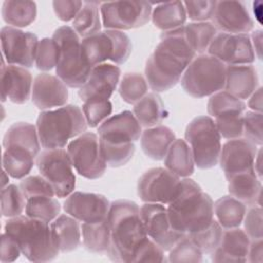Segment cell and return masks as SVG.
I'll return each instance as SVG.
<instances>
[{
	"mask_svg": "<svg viewBox=\"0 0 263 263\" xmlns=\"http://www.w3.org/2000/svg\"><path fill=\"white\" fill-rule=\"evenodd\" d=\"M18 187L21 188L26 199L38 197V196H49V197L55 196L52 186L41 175L25 177L20 182Z\"/></svg>",
	"mask_w": 263,
	"mask_h": 263,
	"instance_id": "cell-47",
	"label": "cell"
},
{
	"mask_svg": "<svg viewBox=\"0 0 263 263\" xmlns=\"http://www.w3.org/2000/svg\"><path fill=\"white\" fill-rule=\"evenodd\" d=\"M85 61L93 68L107 61L121 65L127 61L133 45L129 37L118 30L106 29L81 40Z\"/></svg>",
	"mask_w": 263,
	"mask_h": 263,
	"instance_id": "cell-9",
	"label": "cell"
},
{
	"mask_svg": "<svg viewBox=\"0 0 263 263\" xmlns=\"http://www.w3.org/2000/svg\"><path fill=\"white\" fill-rule=\"evenodd\" d=\"M33 79L31 73L24 67L15 65L1 66V99L14 104H25L32 96Z\"/></svg>",
	"mask_w": 263,
	"mask_h": 263,
	"instance_id": "cell-23",
	"label": "cell"
},
{
	"mask_svg": "<svg viewBox=\"0 0 263 263\" xmlns=\"http://www.w3.org/2000/svg\"><path fill=\"white\" fill-rule=\"evenodd\" d=\"M185 141L198 168H212L219 162L221 136L213 117L201 115L193 118L186 127Z\"/></svg>",
	"mask_w": 263,
	"mask_h": 263,
	"instance_id": "cell-8",
	"label": "cell"
},
{
	"mask_svg": "<svg viewBox=\"0 0 263 263\" xmlns=\"http://www.w3.org/2000/svg\"><path fill=\"white\" fill-rule=\"evenodd\" d=\"M68 86L55 75L40 73L33 80L32 102L39 110H51L66 105Z\"/></svg>",
	"mask_w": 263,
	"mask_h": 263,
	"instance_id": "cell-22",
	"label": "cell"
},
{
	"mask_svg": "<svg viewBox=\"0 0 263 263\" xmlns=\"http://www.w3.org/2000/svg\"><path fill=\"white\" fill-rule=\"evenodd\" d=\"M181 179L165 167H153L138 181V195L146 203L167 205L179 193Z\"/></svg>",
	"mask_w": 263,
	"mask_h": 263,
	"instance_id": "cell-13",
	"label": "cell"
},
{
	"mask_svg": "<svg viewBox=\"0 0 263 263\" xmlns=\"http://www.w3.org/2000/svg\"><path fill=\"white\" fill-rule=\"evenodd\" d=\"M254 171L257 174V176L262 180V170H261V148L258 149V152L256 154L255 160H254Z\"/></svg>",
	"mask_w": 263,
	"mask_h": 263,
	"instance_id": "cell-59",
	"label": "cell"
},
{
	"mask_svg": "<svg viewBox=\"0 0 263 263\" xmlns=\"http://www.w3.org/2000/svg\"><path fill=\"white\" fill-rule=\"evenodd\" d=\"M140 214L148 237L160 246L164 252H168L185 236L173 228L164 204L145 202L140 208Z\"/></svg>",
	"mask_w": 263,
	"mask_h": 263,
	"instance_id": "cell-16",
	"label": "cell"
},
{
	"mask_svg": "<svg viewBox=\"0 0 263 263\" xmlns=\"http://www.w3.org/2000/svg\"><path fill=\"white\" fill-rule=\"evenodd\" d=\"M140 140L141 148L149 158L162 160L176 140V135L170 127L159 124L143 130Z\"/></svg>",
	"mask_w": 263,
	"mask_h": 263,
	"instance_id": "cell-29",
	"label": "cell"
},
{
	"mask_svg": "<svg viewBox=\"0 0 263 263\" xmlns=\"http://www.w3.org/2000/svg\"><path fill=\"white\" fill-rule=\"evenodd\" d=\"M67 152L76 172L89 180L101 178L107 163L101 151L100 138L97 134L85 132L71 141Z\"/></svg>",
	"mask_w": 263,
	"mask_h": 263,
	"instance_id": "cell-11",
	"label": "cell"
},
{
	"mask_svg": "<svg viewBox=\"0 0 263 263\" xmlns=\"http://www.w3.org/2000/svg\"><path fill=\"white\" fill-rule=\"evenodd\" d=\"M151 20L153 25L163 32L183 27L187 20L184 2L168 1L158 3L152 8Z\"/></svg>",
	"mask_w": 263,
	"mask_h": 263,
	"instance_id": "cell-32",
	"label": "cell"
},
{
	"mask_svg": "<svg viewBox=\"0 0 263 263\" xmlns=\"http://www.w3.org/2000/svg\"><path fill=\"white\" fill-rule=\"evenodd\" d=\"M64 211L83 223H98L107 219L109 200L102 194L73 191L64 201Z\"/></svg>",
	"mask_w": 263,
	"mask_h": 263,
	"instance_id": "cell-17",
	"label": "cell"
},
{
	"mask_svg": "<svg viewBox=\"0 0 263 263\" xmlns=\"http://www.w3.org/2000/svg\"><path fill=\"white\" fill-rule=\"evenodd\" d=\"M168 252V262L199 263L202 261V252L187 235L182 237Z\"/></svg>",
	"mask_w": 263,
	"mask_h": 263,
	"instance_id": "cell-45",
	"label": "cell"
},
{
	"mask_svg": "<svg viewBox=\"0 0 263 263\" xmlns=\"http://www.w3.org/2000/svg\"><path fill=\"white\" fill-rule=\"evenodd\" d=\"M186 40L197 53H203L209 49L218 30L211 22H192L184 26Z\"/></svg>",
	"mask_w": 263,
	"mask_h": 263,
	"instance_id": "cell-39",
	"label": "cell"
},
{
	"mask_svg": "<svg viewBox=\"0 0 263 263\" xmlns=\"http://www.w3.org/2000/svg\"><path fill=\"white\" fill-rule=\"evenodd\" d=\"M242 136L253 144L262 146V113L251 110L245 112Z\"/></svg>",
	"mask_w": 263,
	"mask_h": 263,
	"instance_id": "cell-49",
	"label": "cell"
},
{
	"mask_svg": "<svg viewBox=\"0 0 263 263\" xmlns=\"http://www.w3.org/2000/svg\"><path fill=\"white\" fill-rule=\"evenodd\" d=\"M252 46L255 52L256 58L261 59L262 58V31L261 30H256L252 33L250 36Z\"/></svg>",
	"mask_w": 263,
	"mask_h": 263,
	"instance_id": "cell-58",
	"label": "cell"
},
{
	"mask_svg": "<svg viewBox=\"0 0 263 263\" xmlns=\"http://www.w3.org/2000/svg\"><path fill=\"white\" fill-rule=\"evenodd\" d=\"M213 24L224 33L248 34L254 28L247 6L241 1H216Z\"/></svg>",
	"mask_w": 263,
	"mask_h": 263,
	"instance_id": "cell-20",
	"label": "cell"
},
{
	"mask_svg": "<svg viewBox=\"0 0 263 263\" xmlns=\"http://www.w3.org/2000/svg\"><path fill=\"white\" fill-rule=\"evenodd\" d=\"M133 113L141 126L146 128L159 125L166 117L165 107L157 92H148L134 104Z\"/></svg>",
	"mask_w": 263,
	"mask_h": 263,
	"instance_id": "cell-30",
	"label": "cell"
},
{
	"mask_svg": "<svg viewBox=\"0 0 263 263\" xmlns=\"http://www.w3.org/2000/svg\"><path fill=\"white\" fill-rule=\"evenodd\" d=\"M246 108V104L242 100L237 99L225 90L212 95L208 102V113L215 119L243 115Z\"/></svg>",
	"mask_w": 263,
	"mask_h": 263,
	"instance_id": "cell-37",
	"label": "cell"
},
{
	"mask_svg": "<svg viewBox=\"0 0 263 263\" xmlns=\"http://www.w3.org/2000/svg\"><path fill=\"white\" fill-rule=\"evenodd\" d=\"M195 57L186 40L184 26L162 32L160 42L146 62L145 78L149 87L154 92L173 88Z\"/></svg>",
	"mask_w": 263,
	"mask_h": 263,
	"instance_id": "cell-1",
	"label": "cell"
},
{
	"mask_svg": "<svg viewBox=\"0 0 263 263\" xmlns=\"http://www.w3.org/2000/svg\"><path fill=\"white\" fill-rule=\"evenodd\" d=\"M112 104L109 100H91L83 102L82 112L86 123L90 127H99L112 113Z\"/></svg>",
	"mask_w": 263,
	"mask_h": 263,
	"instance_id": "cell-46",
	"label": "cell"
},
{
	"mask_svg": "<svg viewBox=\"0 0 263 263\" xmlns=\"http://www.w3.org/2000/svg\"><path fill=\"white\" fill-rule=\"evenodd\" d=\"M100 11L106 29L123 31L146 25L151 18L152 4L148 1L102 2Z\"/></svg>",
	"mask_w": 263,
	"mask_h": 263,
	"instance_id": "cell-12",
	"label": "cell"
},
{
	"mask_svg": "<svg viewBox=\"0 0 263 263\" xmlns=\"http://www.w3.org/2000/svg\"><path fill=\"white\" fill-rule=\"evenodd\" d=\"M26 215L51 223L61 213V204L54 197L38 196L27 199Z\"/></svg>",
	"mask_w": 263,
	"mask_h": 263,
	"instance_id": "cell-40",
	"label": "cell"
},
{
	"mask_svg": "<svg viewBox=\"0 0 263 263\" xmlns=\"http://www.w3.org/2000/svg\"><path fill=\"white\" fill-rule=\"evenodd\" d=\"M258 73L252 64L226 65L225 91L239 100H245L258 88Z\"/></svg>",
	"mask_w": 263,
	"mask_h": 263,
	"instance_id": "cell-25",
	"label": "cell"
},
{
	"mask_svg": "<svg viewBox=\"0 0 263 263\" xmlns=\"http://www.w3.org/2000/svg\"><path fill=\"white\" fill-rule=\"evenodd\" d=\"M223 233V228L214 219L205 228L187 234V236L198 247L202 254H212L219 246Z\"/></svg>",
	"mask_w": 263,
	"mask_h": 263,
	"instance_id": "cell-44",
	"label": "cell"
},
{
	"mask_svg": "<svg viewBox=\"0 0 263 263\" xmlns=\"http://www.w3.org/2000/svg\"><path fill=\"white\" fill-rule=\"evenodd\" d=\"M22 251L17 245V242L6 232L1 235V247H0V260L2 263L13 262L15 261Z\"/></svg>",
	"mask_w": 263,
	"mask_h": 263,
	"instance_id": "cell-55",
	"label": "cell"
},
{
	"mask_svg": "<svg viewBox=\"0 0 263 263\" xmlns=\"http://www.w3.org/2000/svg\"><path fill=\"white\" fill-rule=\"evenodd\" d=\"M36 162V156L28 151L8 148L2 156L3 170L13 179H24L29 175Z\"/></svg>",
	"mask_w": 263,
	"mask_h": 263,
	"instance_id": "cell-38",
	"label": "cell"
},
{
	"mask_svg": "<svg viewBox=\"0 0 263 263\" xmlns=\"http://www.w3.org/2000/svg\"><path fill=\"white\" fill-rule=\"evenodd\" d=\"M81 235L83 245L89 252L97 254H107L109 252L111 231L108 219L98 223H82Z\"/></svg>",
	"mask_w": 263,
	"mask_h": 263,
	"instance_id": "cell-34",
	"label": "cell"
},
{
	"mask_svg": "<svg viewBox=\"0 0 263 263\" xmlns=\"http://www.w3.org/2000/svg\"><path fill=\"white\" fill-rule=\"evenodd\" d=\"M194 159L191 149L183 139H176L165 157L164 166L180 178H188L194 172Z\"/></svg>",
	"mask_w": 263,
	"mask_h": 263,
	"instance_id": "cell-31",
	"label": "cell"
},
{
	"mask_svg": "<svg viewBox=\"0 0 263 263\" xmlns=\"http://www.w3.org/2000/svg\"><path fill=\"white\" fill-rule=\"evenodd\" d=\"M166 209L173 228L184 235L205 228L215 219L211 196L189 178L181 180V189Z\"/></svg>",
	"mask_w": 263,
	"mask_h": 263,
	"instance_id": "cell-3",
	"label": "cell"
},
{
	"mask_svg": "<svg viewBox=\"0 0 263 263\" xmlns=\"http://www.w3.org/2000/svg\"><path fill=\"white\" fill-rule=\"evenodd\" d=\"M100 146L107 165L111 167H119L126 164L136 151L135 143L112 144L100 140Z\"/></svg>",
	"mask_w": 263,
	"mask_h": 263,
	"instance_id": "cell-42",
	"label": "cell"
},
{
	"mask_svg": "<svg viewBox=\"0 0 263 263\" xmlns=\"http://www.w3.org/2000/svg\"><path fill=\"white\" fill-rule=\"evenodd\" d=\"M246 212L247 205L231 195L222 196L214 202V217L223 229L239 227Z\"/></svg>",
	"mask_w": 263,
	"mask_h": 263,
	"instance_id": "cell-33",
	"label": "cell"
},
{
	"mask_svg": "<svg viewBox=\"0 0 263 263\" xmlns=\"http://www.w3.org/2000/svg\"><path fill=\"white\" fill-rule=\"evenodd\" d=\"M257 145L245 138L228 140L221 148L219 162L226 179L254 168V160L258 152Z\"/></svg>",
	"mask_w": 263,
	"mask_h": 263,
	"instance_id": "cell-19",
	"label": "cell"
},
{
	"mask_svg": "<svg viewBox=\"0 0 263 263\" xmlns=\"http://www.w3.org/2000/svg\"><path fill=\"white\" fill-rule=\"evenodd\" d=\"M59 58V48L52 38H43L39 40L35 65L41 71H49L57 67Z\"/></svg>",
	"mask_w": 263,
	"mask_h": 263,
	"instance_id": "cell-48",
	"label": "cell"
},
{
	"mask_svg": "<svg viewBox=\"0 0 263 263\" xmlns=\"http://www.w3.org/2000/svg\"><path fill=\"white\" fill-rule=\"evenodd\" d=\"M4 232L14 238L22 254L31 262H49L60 253L49 223L42 220L27 215L9 218L5 222Z\"/></svg>",
	"mask_w": 263,
	"mask_h": 263,
	"instance_id": "cell-4",
	"label": "cell"
},
{
	"mask_svg": "<svg viewBox=\"0 0 263 263\" xmlns=\"http://www.w3.org/2000/svg\"><path fill=\"white\" fill-rule=\"evenodd\" d=\"M50 228L60 252L69 253L79 247L81 241V226L77 219L68 214L59 215L50 223Z\"/></svg>",
	"mask_w": 263,
	"mask_h": 263,
	"instance_id": "cell-27",
	"label": "cell"
},
{
	"mask_svg": "<svg viewBox=\"0 0 263 263\" xmlns=\"http://www.w3.org/2000/svg\"><path fill=\"white\" fill-rule=\"evenodd\" d=\"M226 65L217 58L201 53L186 68L181 85L193 98H204L224 89Z\"/></svg>",
	"mask_w": 263,
	"mask_h": 263,
	"instance_id": "cell-7",
	"label": "cell"
},
{
	"mask_svg": "<svg viewBox=\"0 0 263 263\" xmlns=\"http://www.w3.org/2000/svg\"><path fill=\"white\" fill-rule=\"evenodd\" d=\"M247 261H249L251 263H262L263 262V242H262V238L251 240Z\"/></svg>",
	"mask_w": 263,
	"mask_h": 263,
	"instance_id": "cell-56",
	"label": "cell"
},
{
	"mask_svg": "<svg viewBox=\"0 0 263 263\" xmlns=\"http://www.w3.org/2000/svg\"><path fill=\"white\" fill-rule=\"evenodd\" d=\"M83 5L82 1L77 0H55L52 7L55 15L63 22L73 21Z\"/></svg>",
	"mask_w": 263,
	"mask_h": 263,
	"instance_id": "cell-54",
	"label": "cell"
},
{
	"mask_svg": "<svg viewBox=\"0 0 263 263\" xmlns=\"http://www.w3.org/2000/svg\"><path fill=\"white\" fill-rule=\"evenodd\" d=\"M40 146L37 127L29 122H15L11 124L3 137L4 149L15 148L25 150L36 157L40 152Z\"/></svg>",
	"mask_w": 263,
	"mask_h": 263,
	"instance_id": "cell-28",
	"label": "cell"
},
{
	"mask_svg": "<svg viewBox=\"0 0 263 263\" xmlns=\"http://www.w3.org/2000/svg\"><path fill=\"white\" fill-rule=\"evenodd\" d=\"M248 99H249L248 107L251 109V111L262 113V109H263L262 87H258Z\"/></svg>",
	"mask_w": 263,
	"mask_h": 263,
	"instance_id": "cell-57",
	"label": "cell"
},
{
	"mask_svg": "<svg viewBox=\"0 0 263 263\" xmlns=\"http://www.w3.org/2000/svg\"><path fill=\"white\" fill-rule=\"evenodd\" d=\"M164 250L147 237L136 251L133 262H164Z\"/></svg>",
	"mask_w": 263,
	"mask_h": 263,
	"instance_id": "cell-53",
	"label": "cell"
},
{
	"mask_svg": "<svg viewBox=\"0 0 263 263\" xmlns=\"http://www.w3.org/2000/svg\"><path fill=\"white\" fill-rule=\"evenodd\" d=\"M120 74V68L114 64L104 63L95 66L87 81L78 90L79 98L83 102L109 100L119 83Z\"/></svg>",
	"mask_w": 263,
	"mask_h": 263,
	"instance_id": "cell-18",
	"label": "cell"
},
{
	"mask_svg": "<svg viewBox=\"0 0 263 263\" xmlns=\"http://www.w3.org/2000/svg\"><path fill=\"white\" fill-rule=\"evenodd\" d=\"M142 135V126L132 111L125 110L108 117L98 127L100 140L112 144L137 142Z\"/></svg>",
	"mask_w": 263,
	"mask_h": 263,
	"instance_id": "cell-21",
	"label": "cell"
},
{
	"mask_svg": "<svg viewBox=\"0 0 263 263\" xmlns=\"http://www.w3.org/2000/svg\"><path fill=\"white\" fill-rule=\"evenodd\" d=\"M52 39L59 48L57 76L69 87L80 88L88 79L92 67L85 61L81 40L70 26L59 27Z\"/></svg>",
	"mask_w": 263,
	"mask_h": 263,
	"instance_id": "cell-6",
	"label": "cell"
},
{
	"mask_svg": "<svg viewBox=\"0 0 263 263\" xmlns=\"http://www.w3.org/2000/svg\"><path fill=\"white\" fill-rule=\"evenodd\" d=\"M187 17L194 22H208L213 17L216 1L213 0H197L184 2Z\"/></svg>",
	"mask_w": 263,
	"mask_h": 263,
	"instance_id": "cell-52",
	"label": "cell"
},
{
	"mask_svg": "<svg viewBox=\"0 0 263 263\" xmlns=\"http://www.w3.org/2000/svg\"><path fill=\"white\" fill-rule=\"evenodd\" d=\"M39 40L32 32L5 26L1 29V48L7 65L24 68L33 66Z\"/></svg>",
	"mask_w": 263,
	"mask_h": 263,
	"instance_id": "cell-14",
	"label": "cell"
},
{
	"mask_svg": "<svg viewBox=\"0 0 263 263\" xmlns=\"http://www.w3.org/2000/svg\"><path fill=\"white\" fill-rule=\"evenodd\" d=\"M243 115L227 116L214 119L221 138L226 140L241 138L243 133Z\"/></svg>",
	"mask_w": 263,
	"mask_h": 263,
	"instance_id": "cell-50",
	"label": "cell"
},
{
	"mask_svg": "<svg viewBox=\"0 0 263 263\" xmlns=\"http://www.w3.org/2000/svg\"><path fill=\"white\" fill-rule=\"evenodd\" d=\"M8 174L3 170V173H2V188L6 187L8 185Z\"/></svg>",
	"mask_w": 263,
	"mask_h": 263,
	"instance_id": "cell-60",
	"label": "cell"
},
{
	"mask_svg": "<svg viewBox=\"0 0 263 263\" xmlns=\"http://www.w3.org/2000/svg\"><path fill=\"white\" fill-rule=\"evenodd\" d=\"M261 205H252L247 209L242 223L245 232L251 240L261 239L263 237V218Z\"/></svg>",
	"mask_w": 263,
	"mask_h": 263,
	"instance_id": "cell-51",
	"label": "cell"
},
{
	"mask_svg": "<svg viewBox=\"0 0 263 263\" xmlns=\"http://www.w3.org/2000/svg\"><path fill=\"white\" fill-rule=\"evenodd\" d=\"M208 53L225 65H249L256 55L249 34H230L218 32L213 39Z\"/></svg>",
	"mask_w": 263,
	"mask_h": 263,
	"instance_id": "cell-15",
	"label": "cell"
},
{
	"mask_svg": "<svg viewBox=\"0 0 263 263\" xmlns=\"http://www.w3.org/2000/svg\"><path fill=\"white\" fill-rule=\"evenodd\" d=\"M36 165L40 175L52 186L57 197H67L74 191L76 178L67 150L44 149L37 155Z\"/></svg>",
	"mask_w": 263,
	"mask_h": 263,
	"instance_id": "cell-10",
	"label": "cell"
},
{
	"mask_svg": "<svg viewBox=\"0 0 263 263\" xmlns=\"http://www.w3.org/2000/svg\"><path fill=\"white\" fill-rule=\"evenodd\" d=\"M227 181L229 195L243 202L247 206L261 205L262 182L254 168L233 175Z\"/></svg>",
	"mask_w": 263,
	"mask_h": 263,
	"instance_id": "cell-26",
	"label": "cell"
},
{
	"mask_svg": "<svg viewBox=\"0 0 263 263\" xmlns=\"http://www.w3.org/2000/svg\"><path fill=\"white\" fill-rule=\"evenodd\" d=\"M108 223L111 231V246L108 257L115 262H133L134 255L148 237L139 205L127 199L110 203Z\"/></svg>",
	"mask_w": 263,
	"mask_h": 263,
	"instance_id": "cell-2",
	"label": "cell"
},
{
	"mask_svg": "<svg viewBox=\"0 0 263 263\" xmlns=\"http://www.w3.org/2000/svg\"><path fill=\"white\" fill-rule=\"evenodd\" d=\"M250 243V237L239 227L223 229L219 246L210 254L211 259L217 263L247 262Z\"/></svg>",
	"mask_w": 263,
	"mask_h": 263,
	"instance_id": "cell-24",
	"label": "cell"
},
{
	"mask_svg": "<svg viewBox=\"0 0 263 263\" xmlns=\"http://www.w3.org/2000/svg\"><path fill=\"white\" fill-rule=\"evenodd\" d=\"M2 18L10 27L24 28L31 25L37 15V6L33 1L6 0L2 4Z\"/></svg>",
	"mask_w": 263,
	"mask_h": 263,
	"instance_id": "cell-35",
	"label": "cell"
},
{
	"mask_svg": "<svg viewBox=\"0 0 263 263\" xmlns=\"http://www.w3.org/2000/svg\"><path fill=\"white\" fill-rule=\"evenodd\" d=\"M148 82L141 73L128 72L121 78L118 91L125 103L136 104L148 93Z\"/></svg>",
	"mask_w": 263,
	"mask_h": 263,
	"instance_id": "cell-41",
	"label": "cell"
},
{
	"mask_svg": "<svg viewBox=\"0 0 263 263\" xmlns=\"http://www.w3.org/2000/svg\"><path fill=\"white\" fill-rule=\"evenodd\" d=\"M27 199L18 185L9 184L1 190V214L7 218L20 216L26 209Z\"/></svg>",
	"mask_w": 263,
	"mask_h": 263,
	"instance_id": "cell-43",
	"label": "cell"
},
{
	"mask_svg": "<svg viewBox=\"0 0 263 263\" xmlns=\"http://www.w3.org/2000/svg\"><path fill=\"white\" fill-rule=\"evenodd\" d=\"M87 126L82 110L72 104L42 111L36 121L40 144L44 149L64 148L70 139L85 133Z\"/></svg>",
	"mask_w": 263,
	"mask_h": 263,
	"instance_id": "cell-5",
	"label": "cell"
},
{
	"mask_svg": "<svg viewBox=\"0 0 263 263\" xmlns=\"http://www.w3.org/2000/svg\"><path fill=\"white\" fill-rule=\"evenodd\" d=\"M101 3L98 1H84L80 11L73 20L72 28L82 39L101 31Z\"/></svg>",
	"mask_w": 263,
	"mask_h": 263,
	"instance_id": "cell-36",
	"label": "cell"
}]
</instances>
